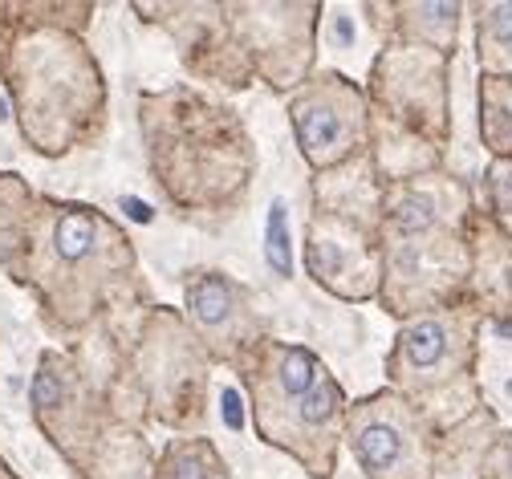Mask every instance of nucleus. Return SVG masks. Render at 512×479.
I'll list each match as a JSON object with an SVG mask.
<instances>
[{"label": "nucleus", "mask_w": 512, "mask_h": 479, "mask_svg": "<svg viewBox=\"0 0 512 479\" xmlns=\"http://www.w3.org/2000/svg\"><path fill=\"white\" fill-rule=\"evenodd\" d=\"M480 57L488 65H512V5H488L480 13Z\"/></svg>", "instance_id": "obj_7"}, {"label": "nucleus", "mask_w": 512, "mask_h": 479, "mask_svg": "<svg viewBox=\"0 0 512 479\" xmlns=\"http://www.w3.org/2000/svg\"><path fill=\"white\" fill-rule=\"evenodd\" d=\"M252 415L269 443L293 451L313 475L334 471L346 398L309 350L265 346L261 366L252 370Z\"/></svg>", "instance_id": "obj_1"}, {"label": "nucleus", "mask_w": 512, "mask_h": 479, "mask_svg": "<svg viewBox=\"0 0 512 479\" xmlns=\"http://www.w3.org/2000/svg\"><path fill=\"white\" fill-rule=\"evenodd\" d=\"M415 419L399 398H370L354 410L350 447L370 479H419V443Z\"/></svg>", "instance_id": "obj_4"}, {"label": "nucleus", "mask_w": 512, "mask_h": 479, "mask_svg": "<svg viewBox=\"0 0 512 479\" xmlns=\"http://www.w3.org/2000/svg\"><path fill=\"white\" fill-rule=\"evenodd\" d=\"M456 366H460V337L456 325L443 317H423L407 325L391 354L395 382L411 390H431L447 374H456Z\"/></svg>", "instance_id": "obj_5"}, {"label": "nucleus", "mask_w": 512, "mask_h": 479, "mask_svg": "<svg viewBox=\"0 0 512 479\" xmlns=\"http://www.w3.org/2000/svg\"><path fill=\"white\" fill-rule=\"evenodd\" d=\"M265 260L277 277H289L293 272V248H289V208L285 199H273L269 203V224H265Z\"/></svg>", "instance_id": "obj_9"}, {"label": "nucleus", "mask_w": 512, "mask_h": 479, "mask_svg": "<svg viewBox=\"0 0 512 479\" xmlns=\"http://www.w3.org/2000/svg\"><path fill=\"white\" fill-rule=\"evenodd\" d=\"M484 134H488V147L512 151V90H508V82L492 78L484 86Z\"/></svg>", "instance_id": "obj_8"}, {"label": "nucleus", "mask_w": 512, "mask_h": 479, "mask_svg": "<svg viewBox=\"0 0 512 479\" xmlns=\"http://www.w3.org/2000/svg\"><path fill=\"white\" fill-rule=\"evenodd\" d=\"M49 264L45 272L61 281L66 297H86L94 285L122 272V264H131V248L122 244V236L98 216L86 212L82 203H61L49 224Z\"/></svg>", "instance_id": "obj_2"}, {"label": "nucleus", "mask_w": 512, "mask_h": 479, "mask_svg": "<svg viewBox=\"0 0 512 479\" xmlns=\"http://www.w3.org/2000/svg\"><path fill=\"white\" fill-rule=\"evenodd\" d=\"M208 479H216V475H208Z\"/></svg>", "instance_id": "obj_10"}, {"label": "nucleus", "mask_w": 512, "mask_h": 479, "mask_svg": "<svg viewBox=\"0 0 512 479\" xmlns=\"http://www.w3.org/2000/svg\"><path fill=\"white\" fill-rule=\"evenodd\" d=\"M187 309L196 317V325L220 341L224 350L240 346L244 333H248V305H244V293L220 277V272H200L196 281L187 285Z\"/></svg>", "instance_id": "obj_6"}, {"label": "nucleus", "mask_w": 512, "mask_h": 479, "mask_svg": "<svg viewBox=\"0 0 512 479\" xmlns=\"http://www.w3.org/2000/svg\"><path fill=\"white\" fill-rule=\"evenodd\" d=\"M293 126L305 159L313 167H334L362 139V102L338 74H326L293 102Z\"/></svg>", "instance_id": "obj_3"}]
</instances>
